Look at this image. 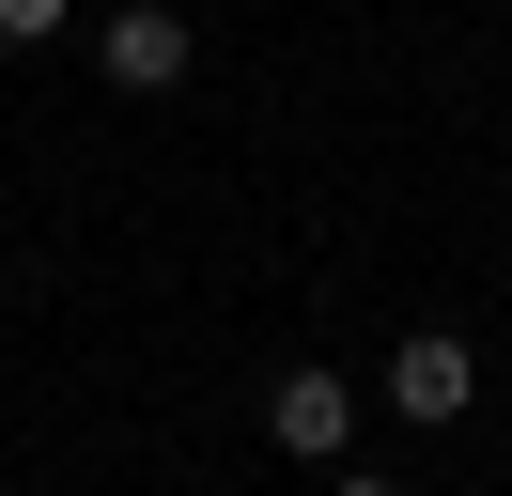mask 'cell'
<instances>
[{
	"mask_svg": "<svg viewBox=\"0 0 512 496\" xmlns=\"http://www.w3.org/2000/svg\"><path fill=\"white\" fill-rule=\"evenodd\" d=\"M373 388L404 403V419H466V403H481V341L466 326H404V357H388Z\"/></svg>",
	"mask_w": 512,
	"mask_h": 496,
	"instance_id": "1",
	"label": "cell"
},
{
	"mask_svg": "<svg viewBox=\"0 0 512 496\" xmlns=\"http://www.w3.org/2000/svg\"><path fill=\"white\" fill-rule=\"evenodd\" d=\"M264 434H280L295 465H342L357 450V372H280V388H264Z\"/></svg>",
	"mask_w": 512,
	"mask_h": 496,
	"instance_id": "2",
	"label": "cell"
},
{
	"mask_svg": "<svg viewBox=\"0 0 512 496\" xmlns=\"http://www.w3.org/2000/svg\"><path fill=\"white\" fill-rule=\"evenodd\" d=\"M94 62H109V78H125V93H171V78H187V16H171V0H109V31H94Z\"/></svg>",
	"mask_w": 512,
	"mask_h": 496,
	"instance_id": "3",
	"label": "cell"
},
{
	"mask_svg": "<svg viewBox=\"0 0 512 496\" xmlns=\"http://www.w3.org/2000/svg\"><path fill=\"white\" fill-rule=\"evenodd\" d=\"M63 16H78V0H0V47H47Z\"/></svg>",
	"mask_w": 512,
	"mask_h": 496,
	"instance_id": "4",
	"label": "cell"
},
{
	"mask_svg": "<svg viewBox=\"0 0 512 496\" xmlns=\"http://www.w3.org/2000/svg\"><path fill=\"white\" fill-rule=\"evenodd\" d=\"M326 496H404V481H373V465H326Z\"/></svg>",
	"mask_w": 512,
	"mask_h": 496,
	"instance_id": "5",
	"label": "cell"
}]
</instances>
